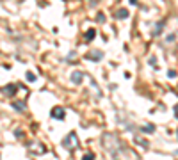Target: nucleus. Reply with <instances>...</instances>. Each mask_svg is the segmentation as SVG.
<instances>
[{"instance_id": "f257e3e1", "label": "nucleus", "mask_w": 178, "mask_h": 160, "mask_svg": "<svg viewBox=\"0 0 178 160\" xmlns=\"http://www.w3.org/2000/svg\"><path fill=\"white\" fill-rule=\"evenodd\" d=\"M62 146L66 149H70V151H75L78 148V139H77V133L75 132H70L68 135L62 139Z\"/></svg>"}, {"instance_id": "f03ea898", "label": "nucleus", "mask_w": 178, "mask_h": 160, "mask_svg": "<svg viewBox=\"0 0 178 160\" xmlns=\"http://www.w3.org/2000/svg\"><path fill=\"white\" fill-rule=\"evenodd\" d=\"M18 84H7V85H4V87H0V91H2V94H6V96H13L16 91H18Z\"/></svg>"}, {"instance_id": "7ed1b4c3", "label": "nucleus", "mask_w": 178, "mask_h": 160, "mask_svg": "<svg viewBox=\"0 0 178 160\" xmlns=\"http://www.w3.org/2000/svg\"><path fill=\"white\" fill-rule=\"evenodd\" d=\"M64 116H66V112H64V109H62V107H54V109H52V118H54V119L62 121V119H64Z\"/></svg>"}, {"instance_id": "20e7f679", "label": "nucleus", "mask_w": 178, "mask_h": 160, "mask_svg": "<svg viewBox=\"0 0 178 160\" xmlns=\"http://www.w3.org/2000/svg\"><path fill=\"white\" fill-rule=\"evenodd\" d=\"M85 57H87V59H91V61H95V62H96V61H100V59L103 57V52H100V50H93V52H89V54H87Z\"/></svg>"}, {"instance_id": "39448f33", "label": "nucleus", "mask_w": 178, "mask_h": 160, "mask_svg": "<svg viewBox=\"0 0 178 160\" xmlns=\"http://www.w3.org/2000/svg\"><path fill=\"white\" fill-rule=\"evenodd\" d=\"M82 80H84V73H82V71H73V73H71V82H73L75 85H78Z\"/></svg>"}, {"instance_id": "423d86ee", "label": "nucleus", "mask_w": 178, "mask_h": 160, "mask_svg": "<svg viewBox=\"0 0 178 160\" xmlns=\"http://www.w3.org/2000/svg\"><path fill=\"white\" fill-rule=\"evenodd\" d=\"M164 23H166V21L162 20V21H160V23H159V25H155V30H153V36H159V34H162V27H164Z\"/></svg>"}, {"instance_id": "0eeeda50", "label": "nucleus", "mask_w": 178, "mask_h": 160, "mask_svg": "<svg viewBox=\"0 0 178 160\" xmlns=\"http://www.w3.org/2000/svg\"><path fill=\"white\" fill-rule=\"evenodd\" d=\"M116 18H119V20H125V18H128V11H126V9H119V11L116 13Z\"/></svg>"}, {"instance_id": "6e6552de", "label": "nucleus", "mask_w": 178, "mask_h": 160, "mask_svg": "<svg viewBox=\"0 0 178 160\" xmlns=\"http://www.w3.org/2000/svg\"><path fill=\"white\" fill-rule=\"evenodd\" d=\"M95 36H96V32H95L93 29H89V30H87V34H85V39H87V41H93V39H95Z\"/></svg>"}, {"instance_id": "1a4fd4ad", "label": "nucleus", "mask_w": 178, "mask_h": 160, "mask_svg": "<svg viewBox=\"0 0 178 160\" xmlns=\"http://www.w3.org/2000/svg\"><path fill=\"white\" fill-rule=\"evenodd\" d=\"M13 109H16V110H23V109H25V101H16V103H13Z\"/></svg>"}, {"instance_id": "9d476101", "label": "nucleus", "mask_w": 178, "mask_h": 160, "mask_svg": "<svg viewBox=\"0 0 178 160\" xmlns=\"http://www.w3.org/2000/svg\"><path fill=\"white\" fill-rule=\"evenodd\" d=\"M141 132H144V133H151V132H153V125H146V126H141Z\"/></svg>"}, {"instance_id": "9b49d317", "label": "nucleus", "mask_w": 178, "mask_h": 160, "mask_svg": "<svg viewBox=\"0 0 178 160\" xmlns=\"http://www.w3.org/2000/svg\"><path fill=\"white\" fill-rule=\"evenodd\" d=\"M27 80H29V82H36V75H32V73L29 71V73H27Z\"/></svg>"}, {"instance_id": "f8f14e48", "label": "nucleus", "mask_w": 178, "mask_h": 160, "mask_svg": "<svg viewBox=\"0 0 178 160\" xmlns=\"http://www.w3.org/2000/svg\"><path fill=\"white\" fill-rule=\"evenodd\" d=\"M96 21H100V23H103V21H105V16H103V14L100 13V14L96 16Z\"/></svg>"}, {"instance_id": "ddd939ff", "label": "nucleus", "mask_w": 178, "mask_h": 160, "mask_svg": "<svg viewBox=\"0 0 178 160\" xmlns=\"http://www.w3.org/2000/svg\"><path fill=\"white\" fill-rule=\"evenodd\" d=\"M93 158H95L93 153H85V155H84V160H93Z\"/></svg>"}, {"instance_id": "4468645a", "label": "nucleus", "mask_w": 178, "mask_h": 160, "mask_svg": "<svg viewBox=\"0 0 178 160\" xmlns=\"http://www.w3.org/2000/svg\"><path fill=\"white\" fill-rule=\"evenodd\" d=\"M174 116H176V119H178V103L174 105Z\"/></svg>"}, {"instance_id": "2eb2a0df", "label": "nucleus", "mask_w": 178, "mask_h": 160, "mask_svg": "<svg viewBox=\"0 0 178 160\" xmlns=\"http://www.w3.org/2000/svg\"><path fill=\"white\" fill-rule=\"evenodd\" d=\"M130 4L132 6H137V0H130Z\"/></svg>"}]
</instances>
